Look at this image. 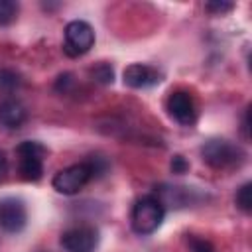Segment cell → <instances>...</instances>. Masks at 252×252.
I'll return each mask as SVG.
<instances>
[{
    "label": "cell",
    "mask_w": 252,
    "mask_h": 252,
    "mask_svg": "<svg viewBox=\"0 0 252 252\" xmlns=\"http://www.w3.org/2000/svg\"><path fill=\"white\" fill-rule=\"evenodd\" d=\"M163 217H165V207L158 201V197L144 195L132 207L130 224H132L134 232L146 236L159 228V224L163 222Z\"/></svg>",
    "instance_id": "6da1fadb"
},
{
    "label": "cell",
    "mask_w": 252,
    "mask_h": 252,
    "mask_svg": "<svg viewBox=\"0 0 252 252\" xmlns=\"http://www.w3.org/2000/svg\"><path fill=\"white\" fill-rule=\"evenodd\" d=\"M201 158L207 165L215 169H230L238 167L244 161V152L240 146L222 140V138H211L201 148Z\"/></svg>",
    "instance_id": "7a4b0ae2"
},
{
    "label": "cell",
    "mask_w": 252,
    "mask_h": 252,
    "mask_svg": "<svg viewBox=\"0 0 252 252\" xmlns=\"http://www.w3.org/2000/svg\"><path fill=\"white\" fill-rule=\"evenodd\" d=\"M18 154V173L24 181H39L43 175V156L45 148L39 142L26 140L16 148Z\"/></svg>",
    "instance_id": "3957f363"
},
{
    "label": "cell",
    "mask_w": 252,
    "mask_h": 252,
    "mask_svg": "<svg viewBox=\"0 0 252 252\" xmlns=\"http://www.w3.org/2000/svg\"><path fill=\"white\" fill-rule=\"evenodd\" d=\"M94 45V30L85 20H73L65 26V41L63 51L69 57L85 55Z\"/></svg>",
    "instance_id": "277c9868"
},
{
    "label": "cell",
    "mask_w": 252,
    "mask_h": 252,
    "mask_svg": "<svg viewBox=\"0 0 252 252\" xmlns=\"http://www.w3.org/2000/svg\"><path fill=\"white\" fill-rule=\"evenodd\" d=\"M93 179V173H91V167L87 161H81V163H73L61 171L55 173L51 185L57 193H63V195H75L79 193L89 181Z\"/></svg>",
    "instance_id": "5b68a950"
},
{
    "label": "cell",
    "mask_w": 252,
    "mask_h": 252,
    "mask_svg": "<svg viewBox=\"0 0 252 252\" xmlns=\"http://www.w3.org/2000/svg\"><path fill=\"white\" fill-rule=\"evenodd\" d=\"M61 246L65 252H94L98 246V230L91 224L67 228L61 234Z\"/></svg>",
    "instance_id": "8992f818"
},
{
    "label": "cell",
    "mask_w": 252,
    "mask_h": 252,
    "mask_svg": "<svg viewBox=\"0 0 252 252\" xmlns=\"http://www.w3.org/2000/svg\"><path fill=\"white\" fill-rule=\"evenodd\" d=\"M28 222V209L18 197L0 199V228L8 234H18Z\"/></svg>",
    "instance_id": "52a82bcc"
},
{
    "label": "cell",
    "mask_w": 252,
    "mask_h": 252,
    "mask_svg": "<svg viewBox=\"0 0 252 252\" xmlns=\"http://www.w3.org/2000/svg\"><path fill=\"white\" fill-rule=\"evenodd\" d=\"M165 106H167L169 116L175 122H179L181 126L195 124V120H197V104H195V98H193V94L189 91L177 89V91L169 93Z\"/></svg>",
    "instance_id": "ba28073f"
},
{
    "label": "cell",
    "mask_w": 252,
    "mask_h": 252,
    "mask_svg": "<svg viewBox=\"0 0 252 252\" xmlns=\"http://www.w3.org/2000/svg\"><path fill=\"white\" fill-rule=\"evenodd\" d=\"M158 201L163 207H173V209H183L199 201V193L193 187H181V185H159L156 187Z\"/></svg>",
    "instance_id": "9c48e42d"
},
{
    "label": "cell",
    "mask_w": 252,
    "mask_h": 252,
    "mask_svg": "<svg viewBox=\"0 0 252 252\" xmlns=\"http://www.w3.org/2000/svg\"><path fill=\"white\" fill-rule=\"evenodd\" d=\"M161 81V73L144 63H132L124 69V83L132 89H148Z\"/></svg>",
    "instance_id": "30bf717a"
},
{
    "label": "cell",
    "mask_w": 252,
    "mask_h": 252,
    "mask_svg": "<svg viewBox=\"0 0 252 252\" xmlns=\"http://www.w3.org/2000/svg\"><path fill=\"white\" fill-rule=\"evenodd\" d=\"M26 106L16 98H2L0 100V126L6 130H18L26 122Z\"/></svg>",
    "instance_id": "8fae6325"
},
{
    "label": "cell",
    "mask_w": 252,
    "mask_h": 252,
    "mask_svg": "<svg viewBox=\"0 0 252 252\" xmlns=\"http://www.w3.org/2000/svg\"><path fill=\"white\" fill-rule=\"evenodd\" d=\"M91 77L100 85H108L114 81V71L108 63H96L94 67H91Z\"/></svg>",
    "instance_id": "7c38bea8"
},
{
    "label": "cell",
    "mask_w": 252,
    "mask_h": 252,
    "mask_svg": "<svg viewBox=\"0 0 252 252\" xmlns=\"http://www.w3.org/2000/svg\"><path fill=\"white\" fill-rule=\"evenodd\" d=\"M234 201H236V207H238L242 213H250V211H252V183H250V181L244 183V185L236 191Z\"/></svg>",
    "instance_id": "4fadbf2b"
},
{
    "label": "cell",
    "mask_w": 252,
    "mask_h": 252,
    "mask_svg": "<svg viewBox=\"0 0 252 252\" xmlns=\"http://www.w3.org/2000/svg\"><path fill=\"white\" fill-rule=\"evenodd\" d=\"M20 87V77L18 73L10 71V69H0V94L4 93H12Z\"/></svg>",
    "instance_id": "5bb4252c"
},
{
    "label": "cell",
    "mask_w": 252,
    "mask_h": 252,
    "mask_svg": "<svg viewBox=\"0 0 252 252\" xmlns=\"http://www.w3.org/2000/svg\"><path fill=\"white\" fill-rule=\"evenodd\" d=\"M18 2L14 0H0V26H8L18 18Z\"/></svg>",
    "instance_id": "9a60e30c"
},
{
    "label": "cell",
    "mask_w": 252,
    "mask_h": 252,
    "mask_svg": "<svg viewBox=\"0 0 252 252\" xmlns=\"http://www.w3.org/2000/svg\"><path fill=\"white\" fill-rule=\"evenodd\" d=\"M85 161L89 163L93 177H102V175L106 173V169H108V159H106L104 156L94 154V156H91V158H89V159H85Z\"/></svg>",
    "instance_id": "2e32d148"
},
{
    "label": "cell",
    "mask_w": 252,
    "mask_h": 252,
    "mask_svg": "<svg viewBox=\"0 0 252 252\" xmlns=\"http://www.w3.org/2000/svg\"><path fill=\"white\" fill-rule=\"evenodd\" d=\"M189 250L191 252H215V246L207 240V238H199V236H189Z\"/></svg>",
    "instance_id": "e0dca14e"
},
{
    "label": "cell",
    "mask_w": 252,
    "mask_h": 252,
    "mask_svg": "<svg viewBox=\"0 0 252 252\" xmlns=\"http://www.w3.org/2000/svg\"><path fill=\"white\" fill-rule=\"evenodd\" d=\"M234 8V4L232 2H219V0H215V2H207L205 4V10L207 12H211V14H215V16H222V14H226V12H230Z\"/></svg>",
    "instance_id": "ac0fdd59"
},
{
    "label": "cell",
    "mask_w": 252,
    "mask_h": 252,
    "mask_svg": "<svg viewBox=\"0 0 252 252\" xmlns=\"http://www.w3.org/2000/svg\"><path fill=\"white\" fill-rule=\"evenodd\" d=\"M189 169V163L185 161V158L183 156H173V159H171V171L173 173H185Z\"/></svg>",
    "instance_id": "d6986e66"
},
{
    "label": "cell",
    "mask_w": 252,
    "mask_h": 252,
    "mask_svg": "<svg viewBox=\"0 0 252 252\" xmlns=\"http://www.w3.org/2000/svg\"><path fill=\"white\" fill-rule=\"evenodd\" d=\"M6 173H8V159H6V154L0 152V183L6 179Z\"/></svg>",
    "instance_id": "ffe728a7"
},
{
    "label": "cell",
    "mask_w": 252,
    "mask_h": 252,
    "mask_svg": "<svg viewBox=\"0 0 252 252\" xmlns=\"http://www.w3.org/2000/svg\"><path fill=\"white\" fill-rule=\"evenodd\" d=\"M242 132L248 138V112H244V120H242Z\"/></svg>",
    "instance_id": "44dd1931"
}]
</instances>
